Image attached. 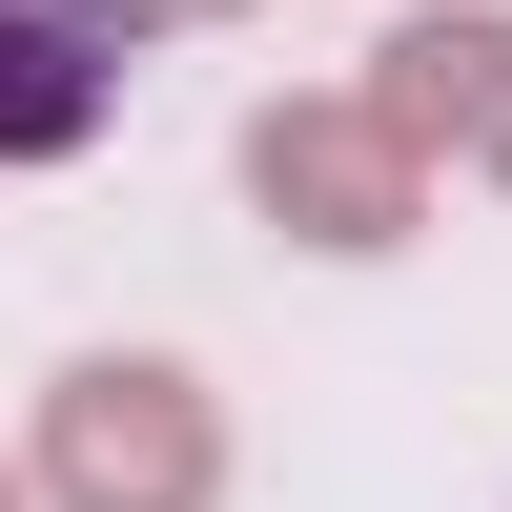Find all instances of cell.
<instances>
[{"label": "cell", "mask_w": 512, "mask_h": 512, "mask_svg": "<svg viewBox=\"0 0 512 512\" xmlns=\"http://www.w3.org/2000/svg\"><path fill=\"white\" fill-rule=\"evenodd\" d=\"M349 103L390 123L410 164H451V185H512V0H410Z\"/></svg>", "instance_id": "obj_3"}, {"label": "cell", "mask_w": 512, "mask_h": 512, "mask_svg": "<svg viewBox=\"0 0 512 512\" xmlns=\"http://www.w3.org/2000/svg\"><path fill=\"white\" fill-rule=\"evenodd\" d=\"M144 21H246V0H144Z\"/></svg>", "instance_id": "obj_5"}, {"label": "cell", "mask_w": 512, "mask_h": 512, "mask_svg": "<svg viewBox=\"0 0 512 512\" xmlns=\"http://www.w3.org/2000/svg\"><path fill=\"white\" fill-rule=\"evenodd\" d=\"M41 512H226V390L185 349H82L41 369V431H21Z\"/></svg>", "instance_id": "obj_1"}, {"label": "cell", "mask_w": 512, "mask_h": 512, "mask_svg": "<svg viewBox=\"0 0 512 512\" xmlns=\"http://www.w3.org/2000/svg\"><path fill=\"white\" fill-rule=\"evenodd\" d=\"M0 512H21V451H0Z\"/></svg>", "instance_id": "obj_6"}, {"label": "cell", "mask_w": 512, "mask_h": 512, "mask_svg": "<svg viewBox=\"0 0 512 512\" xmlns=\"http://www.w3.org/2000/svg\"><path fill=\"white\" fill-rule=\"evenodd\" d=\"M246 205H267L287 246H328V267H390V246L431 226V164H410L349 82H287V103H246Z\"/></svg>", "instance_id": "obj_2"}, {"label": "cell", "mask_w": 512, "mask_h": 512, "mask_svg": "<svg viewBox=\"0 0 512 512\" xmlns=\"http://www.w3.org/2000/svg\"><path fill=\"white\" fill-rule=\"evenodd\" d=\"M123 41L144 0H0V164H82L123 123Z\"/></svg>", "instance_id": "obj_4"}]
</instances>
